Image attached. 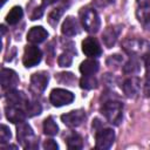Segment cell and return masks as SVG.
Wrapping results in <instances>:
<instances>
[{
  "label": "cell",
  "instance_id": "9",
  "mask_svg": "<svg viewBox=\"0 0 150 150\" xmlns=\"http://www.w3.org/2000/svg\"><path fill=\"white\" fill-rule=\"evenodd\" d=\"M48 84V75L45 73H35L30 77V90L34 94H41Z\"/></svg>",
  "mask_w": 150,
  "mask_h": 150
},
{
  "label": "cell",
  "instance_id": "4",
  "mask_svg": "<svg viewBox=\"0 0 150 150\" xmlns=\"http://www.w3.org/2000/svg\"><path fill=\"white\" fill-rule=\"evenodd\" d=\"M95 138H96V145H95L96 149L105 150L112 145L115 141V132L110 128H102L96 131Z\"/></svg>",
  "mask_w": 150,
  "mask_h": 150
},
{
  "label": "cell",
  "instance_id": "20",
  "mask_svg": "<svg viewBox=\"0 0 150 150\" xmlns=\"http://www.w3.org/2000/svg\"><path fill=\"white\" fill-rule=\"evenodd\" d=\"M67 146L71 150H77V149H81L82 145H83V142H82V137L76 134V132H73L71 135H69L67 137Z\"/></svg>",
  "mask_w": 150,
  "mask_h": 150
},
{
  "label": "cell",
  "instance_id": "8",
  "mask_svg": "<svg viewBox=\"0 0 150 150\" xmlns=\"http://www.w3.org/2000/svg\"><path fill=\"white\" fill-rule=\"evenodd\" d=\"M61 120H62V122L66 125H68L70 128H75V127L81 125L84 122V120H86V112L82 109L73 110V111H69L67 114H63L61 116Z\"/></svg>",
  "mask_w": 150,
  "mask_h": 150
},
{
  "label": "cell",
  "instance_id": "29",
  "mask_svg": "<svg viewBox=\"0 0 150 150\" xmlns=\"http://www.w3.org/2000/svg\"><path fill=\"white\" fill-rule=\"evenodd\" d=\"M59 64L61 67H69L71 64V56L68 54V53H63L59 56V60H57Z\"/></svg>",
  "mask_w": 150,
  "mask_h": 150
},
{
  "label": "cell",
  "instance_id": "33",
  "mask_svg": "<svg viewBox=\"0 0 150 150\" xmlns=\"http://www.w3.org/2000/svg\"><path fill=\"white\" fill-rule=\"evenodd\" d=\"M144 94L150 97V76H149V79L146 80V82L144 84Z\"/></svg>",
  "mask_w": 150,
  "mask_h": 150
},
{
  "label": "cell",
  "instance_id": "35",
  "mask_svg": "<svg viewBox=\"0 0 150 150\" xmlns=\"http://www.w3.org/2000/svg\"><path fill=\"white\" fill-rule=\"evenodd\" d=\"M6 1H7V0H1V5H5Z\"/></svg>",
  "mask_w": 150,
  "mask_h": 150
},
{
  "label": "cell",
  "instance_id": "32",
  "mask_svg": "<svg viewBox=\"0 0 150 150\" xmlns=\"http://www.w3.org/2000/svg\"><path fill=\"white\" fill-rule=\"evenodd\" d=\"M144 66H145V70H146V75L148 77L150 76V54L144 56Z\"/></svg>",
  "mask_w": 150,
  "mask_h": 150
},
{
  "label": "cell",
  "instance_id": "23",
  "mask_svg": "<svg viewBox=\"0 0 150 150\" xmlns=\"http://www.w3.org/2000/svg\"><path fill=\"white\" fill-rule=\"evenodd\" d=\"M80 86L83 89H93L97 86V81L94 75H83L80 81Z\"/></svg>",
  "mask_w": 150,
  "mask_h": 150
},
{
  "label": "cell",
  "instance_id": "16",
  "mask_svg": "<svg viewBox=\"0 0 150 150\" xmlns=\"http://www.w3.org/2000/svg\"><path fill=\"white\" fill-rule=\"evenodd\" d=\"M61 32L63 35L66 36H73L75 34H77L80 32V26L76 19H74L73 16H68L66 18V20L62 23L61 27Z\"/></svg>",
  "mask_w": 150,
  "mask_h": 150
},
{
  "label": "cell",
  "instance_id": "10",
  "mask_svg": "<svg viewBox=\"0 0 150 150\" xmlns=\"http://www.w3.org/2000/svg\"><path fill=\"white\" fill-rule=\"evenodd\" d=\"M82 50L87 56H90V57L100 56L101 53H102V49H101V46H100L98 41L95 38H91V36L83 40Z\"/></svg>",
  "mask_w": 150,
  "mask_h": 150
},
{
  "label": "cell",
  "instance_id": "34",
  "mask_svg": "<svg viewBox=\"0 0 150 150\" xmlns=\"http://www.w3.org/2000/svg\"><path fill=\"white\" fill-rule=\"evenodd\" d=\"M57 0H42V6H49V5H52V4H55Z\"/></svg>",
  "mask_w": 150,
  "mask_h": 150
},
{
  "label": "cell",
  "instance_id": "18",
  "mask_svg": "<svg viewBox=\"0 0 150 150\" xmlns=\"http://www.w3.org/2000/svg\"><path fill=\"white\" fill-rule=\"evenodd\" d=\"M100 68V64L96 60H86L81 63L80 66V71L83 74V75H93L95 74Z\"/></svg>",
  "mask_w": 150,
  "mask_h": 150
},
{
  "label": "cell",
  "instance_id": "3",
  "mask_svg": "<svg viewBox=\"0 0 150 150\" xmlns=\"http://www.w3.org/2000/svg\"><path fill=\"white\" fill-rule=\"evenodd\" d=\"M81 21L84 29L89 33H96L100 28V18L95 9L87 8L81 12Z\"/></svg>",
  "mask_w": 150,
  "mask_h": 150
},
{
  "label": "cell",
  "instance_id": "7",
  "mask_svg": "<svg viewBox=\"0 0 150 150\" xmlns=\"http://www.w3.org/2000/svg\"><path fill=\"white\" fill-rule=\"evenodd\" d=\"M123 49L131 54V55H137L141 53H145L150 49V45L143 40L138 39H128L123 42Z\"/></svg>",
  "mask_w": 150,
  "mask_h": 150
},
{
  "label": "cell",
  "instance_id": "26",
  "mask_svg": "<svg viewBox=\"0 0 150 150\" xmlns=\"http://www.w3.org/2000/svg\"><path fill=\"white\" fill-rule=\"evenodd\" d=\"M62 13H63V7H59V8H54L50 13H49V15H48V22L52 25V26H56L57 25V22H59V19L61 18V15H62Z\"/></svg>",
  "mask_w": 150,
  "mask_h": 150
},
{
  "label": "cell",
  "instance_id": "11",
  "mask_svg": "<svg viewBox=\"0 0 150 150\" xmlns=\"http://www.w3.org/2000/svg\"><path fill=\"white\" fill-rule=\"evenodd\" d=\"M0 77H1L2 89H13L19 83V77H18L16 73L12 69H8V68H4L1 70Z\"/></svg>",
  "mask_w": 150,
  "mask_h": 150
},
{
  "label": "cell",
  "instance_id": "21",
  "mask_svg": "<svg viewBox=\"0 0 150 150\" xmlns=\"http://www.w3.org/2000/svg\"><path fill=\"white\" fill-rule=\"evenodd\" d=\"M43 131L46 135H49V136H54L59 132V127L54 122L53 117H47L43 121Z\"/></svg>",
  "mask_w": 150,
  "mask_h": 150
},
{
  "label": "cell",
  "instance_id": "6",
  "mask_svg": "<svg viewBox=\"0 0 150 150\" xmlns=\"http://www.w3.org/2000/svg\"><path fill=\"white\" fill-rule=\"evenodd\" d=\"M50 102L55 107H62L74 101V94L66 89H53L50 93Z\"/></svg>",
  "mask_w": 150,
  "mask_h": 150
},
{
  "label": "cell",
  "instance_id": "14",
  "mask_svg": "<svg viewBox=\"0 0 150 150\" xmlns=\"http://www.w3.org/2000/svg\"><path fill=\"white\" fill-rule=\"evenodd\" d=\"M120 32H121L120 26H109L104 29V32L102 34V40L108 48H111L116 43V40L120 35Z\"/></svg>",
  "mask_w": 150,
  "mask_h": 150
},
{
  "label": "cell",
  "instance_id": "31",
  "mask_svg": "<svg viewBox=\"0 0 150 150\" xmlns=\"http://www.w3.org/2000/svg\"><path fill=\"white\" fill-rule=\"evenodd\" d=\"M43 148L47 149V150H56V149H59V145H57L56 142H54L53 139H47V141L43 143Z\"/></svg>",
  "mask_w": 150,
  "mask_h": 150
},
{
  "label": "cell",
  "instance_id": "22",
  "mask_svg": "<svg viewBox=\"0 0 150 150\" xmlns=\"http://www.w3.org/2000/svg\"><path fill=\"white\" fill-rule=\"evenodd\" d=\"M138 21L146 26L150 23V7H145V6H138V9L136 12Z\"/></svg>",
  "mask_w": 150,
  "mask_h": 150
},
{
  "label": "cell",
  "instance_id": "5",
  "mask_svg": "<svg viewBox=\"0 0 150 150\" xmlns=\"http://www.w3.org/2000/svg\"><path fill=\"white\" fill-rule=\"evenodd\" d=\"M41 59H42V52L36 46L29 45L25 48V53H23V57H22V62H23L25 67H27V68L34 67L41 61Z\"/></svg>",
  "mask_w": 150,
  "mask_h": 150
},
{
  "label": "cell",
  "instance_id": "27",
  "mask_svg": "<svg viewBox=\"0 0 150 150\" xmlns=\"http://www.w3.org/2000/svg\"><path fill=\"white\" fill-rule=\"evenodd\" d=\"M12 137V134H11V130L7 125L2 124L1 128H0V143L1 144H6Z\"/></svg>",
  "mask_w": 150,
  "mask_h": 150
},
{
  "label": "cell",
  "instance_id": "24",
  "mask_svg": "<svg viewBox=\"0 0 150 150\" xmlns=\"http://www.w3.org/2000/svg\"><path fill=\"white\" fill-rule=\"evenodd\" d=\"M139 70V63L135 57H131L124 66H123V71L125 74H135Z\"/></svg>",
  "mask_w": 150,
  "mask_h": 150
},
{
  "label": "cell",
  "instance_id": "1",
  "mask_svg": "<svg viewBox=\"0 0 150 150\" xmlns=\"http://www.w3.org/2000/svg\"><path fill=\"white\" fill-rule=\"evenodd\" d=\"M101 112L109 123L118 125L122 121L123 104L120 101H107L101 107Z\"/></svg>",
  "mask_w": 150,
  "mask_h": 150
},
{
  "label": "cell",
  "instance_id": "13",
  "mask_svg": "<svg viewBox=\"0 0 150 150\" xmlns=\"http://www.w3.org/2000/svg\"><path fill=\"white\" fill-rule=\"evenodd\" d=\"M6 111V117L8 121H11L12 123H20V122H23L27 114L26 111L19 107V105H12L9 104L8 107H6L5 109Z\"/></svg>",
  "mask_w": 150,
  "mask_h": 150
},
{
  "label": "cell",
  "instance_id": "25",
  "mask_svg": "<svg viewBox=\"0 0 150 150\" xmlns=\"http://www.w3.org/2000/svg\"><path fill=\"white\" fill-rule=\"evenodd\" d=\"M41 110H42V108L39 102H29L28 101L26 104V114L28 116L39 115V114H41Z\"/></svg>",
  "mask_w": 150,
  "mask_h": 150
},
{
  "label": "cell",
  "instance_id": "28",
  "mask_svg": "<svg viewBox=\"0 0 150 150\" xmlns=\"http://www.w3.org/2000/svg\"><path fill=\"white\" fill-rule=\"evenodd\" d=\"M57 80L61 83H66L68 86H73V83L75 82V77L71 73H61L57 75Z\"/></svg>",
  "mask_w": 150,
  "mask_h": 150
},
{
  "label": "cell",
  "instance_id": "12",
  "mask_svg": "<svg viewBox=\"0 0 150 150\" xmlns=\"http://www.w3.org/2000/svg\"><path fill=\"white\" fill-rule=\"evenodd\" d=\"M139 88H141V81L137 77L127 79L122 86V89H123L125 96L129 98H135L139 93Z\"/></svg>",
  "mask_w": 150,
  "mask_h": 150
},
{
  "label": "cell",
  "instance_id": "17",
  "mask_svg": "<svg viewBox=\"0 0 150 150\" xmlns=\"http://www.w3.org/2000/svg\"><path fill=\"white\" fill-rule=\"evenodd\" d=\"M6 98H7V102L12 105H23V104H27L28 102V98L27 96L22 93V91H18V90H11L7 93L6 95Z\"/></svg>",
  "mask_w": 150,
  "mask_h": 150
},
{
  "label": "cell",
  "instance_id": "19",
  "mask_svg": "<svg viewBox=\"0 0 150 150\" xmlns=\"http://www.w3.org/2000/svg\"><path fill=\"white\" fill-rule=\"evenodd\" d=\"M22 15H23L22 8L19 7V6H15V7H13V8L9 11V13L7 14L6 21H7V23H9V25H15V23H18V22L21 20Z\"/></svg>",
  "mask_w": 150,
  "mask_h": 150
},
{
  "label": "cell",
  "instance_id": "2",
  "mask_svg": "<svg viewBox=\"0 0 150 150\" xmlns=\"http://www.w3.org/2000/svg\"><path fill=\"white\" fill-rule=\"evenodd\" d=\"M16 130H18V139L25 149H36L38 148V141H36L33 129L30 128L29 124H27L25 121L20 122Z\"/></svg>",
  "mask_w": 150,
  "mask_h": 150
},
{
  "label": "cell",
  "instance_id": "30",
  "mask_svg": "<svg viewBox=\"0 0 150 150\" xmlns=\"http://www.w3.org/2000/svg\"><path fill=\"white\" fill-rule=\"evenodd\" d=\"M43 7H45V6H40V7L35 8V9H34V12H33V13H32V15H30V20L40 19V18L42 16V14H43Z\"/></svg>",
  "mask_w": 150,
  "mask_h": 150
},
{
  "label": "cell",
  "instance_id": "15",
  "mask_svg": "<svg viewBox=\"0 0 150 150\" xmlns=\"http://www.w3.org/2000/svg\"><path fill=\"white\" fill-rule=\"evenodd\" d=\"M47 36H48V32L43 27L36 26L29 29L27 34V40L32 43H41L47 39Z\"/></svg>",
  "mask_w": 150,
  "mask_h": 150
}]
</instances>
